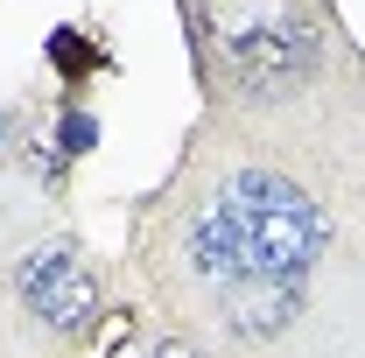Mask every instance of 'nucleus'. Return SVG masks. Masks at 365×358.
Here are the masks:
<instances>
[{"instance_id": "nucleus-1", "label": "nucleus", "mask_w": 365, "mask_h": 358, "mask_svg": "<svg viewBox=\"0 0 365 358\" xmlns=\"http://www.w3.org/2000/svg\"><path fill=\"white\" fill-rule=\"evenodd\" d=\"M330 225L281 169H232L218 176L182 218V274L204 302H225L239 288H302L317 267Z\"/></svg>"}, {"instance_id": "nucleus-2", "label": "nucleus", "mask_w": 365, "mask_h": 358, "mask_svg": "<svg viewBox=\"0 0 365 358\" xmlns=\"http://www.w3.org/2000/svg\"><path fill=\"white\" fill-rule=\"evenodd\" d=\"M14 295L29 302V316L56 330V337H85L91 323H98V281H91L85 253L71 246V239H49L36 246L21 267H14Z\"/></svg>"}, {"instance_id": "nucleus-4", "label": "nucleus", "mask_w": 365, "mask_h": 358, "mask_svg": "<svg viewBox=\"0 0 365 358\" xmlns=\"http://www.w3.org/2000/svg\"><path fill=\"white\" fill-rule=\"evenodd\" d=\"M91 140H98V127H91V113H63V127H56V148H63V155H85Z\"/></svg>"}, {"instance_id": "nucleus-3", "label": "nucleus", "mask_w": 365, "mask_h": 358, "mask_svg": "<svg viewBox=\"0 0 365 358\" xmlns=\"http://www.w3.org/2000/svg\"><path fill=\"white\" fill-rule=\"evenodd\" d=\"M113 358H204V352H197V344H182V337H155V344H134V337H127Z\"/></svg>"}, {"instance_id": "nucleus-5", "label": "nucleus", "mask_w": 365, "mask_h": 358, "mask_svg": "<svg viewBox=\"0 0 365 358\" xmlns=\"http://www.w3.org/2000/svg\"><path fill=\"white\" fill-rule=\"evenodd\" d=\"M7 134H14V120H7V113H0V148H7Z\"/></svg>"}]
</instances>
